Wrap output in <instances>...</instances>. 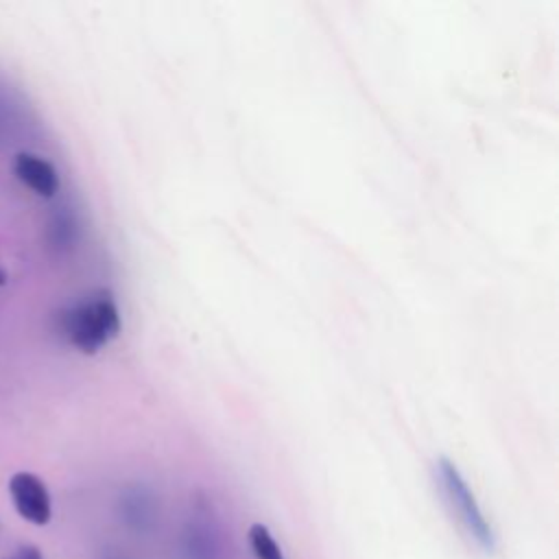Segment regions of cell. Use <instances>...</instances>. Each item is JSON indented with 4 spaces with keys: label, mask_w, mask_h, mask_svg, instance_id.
<instances>
[{
    "label": "cell",
    "mask_w": 559,
    "mask_h": 559,
    "mask_svg": "<svg viewBox=\"0 0 559 559\" xmlns=\"http://www.w3.org/2000/svg\"><path fill=\"white\" fill-rule=\"evenodd\" d=\"M120 520L133 533H148L157 520V507L148 491L131 489L120 500Z\"/></svg>",
    "instance_id": "cell-6"
},
{
    "label": "cell",
    "mask_w": 559,
    "mask_h": 559,
    "mask_svg": "<svg viewBox=\"0 0 559 559\" xmlns=\"http://www.w3.org/2000/svg\"><path fill=\"white\" fill-rule=\"evenodd\" d=\"M9 493L17 515L35 526H46L52 518V502L46 483L31 472H15L9 480Z\"/></svg>",
    "instance_id": "cell-3"
},
{
    "label": "cell",
    "mask_w": 559,
    "mask_h": 559,
    "mask_svg": "<svg viewBox=\"0 0 559 559\" xmlns=\"http://www.w3.org/2000/svg\"><path fill=\"white\" fill-rule=\"evenodd\" d=\"M7 280H9V277H7L4 269H0V286H4V284H7Z\"/></svg>",
    "instance_id": "cell-10"
},
{
    "label": "cell",
    "mask_w": 559,
    "mask_h": 559,
    "mask_svg": "<svg viewBox=\"0 0 559 559\" xmlns=\"http://www.w3.org/2000/svg\"><path fill=\"white\" fill-rule=\"evenodd\" d=\"M249 544L255 559H286L273 533L262 522H255L249 526Z\"/></svg>",
    "instance_id": "cell-7"
},
{
    "label": "cell",
    "mask_w": 559,
    "mask_h": 559,
    "mask_svg": "<svg viewBox=\"0 0 559 559\" xmlns=\"http://www.w3.org/2000/svg\"><path fill=\"white\" fill-rule=\"evenodd\" d=\"M435 474H437V483L441 487L443 500H445L450 513L454 515V520L459 522V526L469 535V539L483 552H493L496 544H498L496 533H493L489 520L485 518L467 480L459 472V467L450 459L441 456L435 465Z\"/></svg>",
    "instance_id": "cell-2"
},
{
    "label": "cell",
    "mask_w": 559,
    "mask_h": 559,
    "mask_svg": "<svg viewBox=\"0 0 559 559\" xmlns=\"http://www.w3.org/2000/svg\"><path fill=\"white\" fill-rule=\"evenodd\" d=\"M68 341L83 354H96L120 332L118 306L109 290H96L63 314Z\"/></svg>",
    "instance_id": "cell-1"
},
{
    "label": "cell",
    "mask_w": 559,
    "mask_h": 559,
    "mask_svg": "<svg viewBox=\"0 0 559 559\" xmlns=\"http://www.w3.org/2000/svg\"><path fill=\"white\" fill-rule=\"evenodd\" d=\"M98 559H133V557H129L124 552H118V550H103Z\"/></svg>",
    "instance_id": "cell-9"
},
{
    "label": "cell",
    "mask_w": 559,
    "mask_h": 559,
    "mask_svg": "<svg viewBox=\"0 0 559 559\" xmlns=\"http://www.w3.org/2000/svg\"><path fill=\"white\" fill-rule=\"evenodd\" d=\"M11 559H44V557L39 555V550H37V548L28 546V548H22V550H20V555H17V557H11Z\"/></svg>",
    "instance_id": "cell-8"
},
{
    "label": "cell",
    "mask_w": 559,
    "mask_h": 559,
    "mask_svg": "<svg viewBox=\"0 0 559 559\" xmlns=\"http://www.w3.org/2000/svg\"><path fill=\"white\" fill-rule=\"evenodd\" d=\"M183 559H221L223 542L216 520L207 509H194L181 533Z\"/></svg>",
    "instance_id": "cell-4"
},
{
    "label": "cell",
    "mask_w": 559,
    "mask_h": 559,
    "mask_svg": "<svg viewBox=\"0 0 559 559\" xmlns=\"http://www.w3.org/2000/svg\"><path fill=\"white\" fill-rule=\"evenodd\" d=\"M13 173L15 177L26 186L31 188L37 197H44V199H50L57 194L59 190V175H57V168L39 157V155H33V153H17L15 155V162H13Z\"/></svg>",
    "instance_id": "cell-5"
}]
</instances>
